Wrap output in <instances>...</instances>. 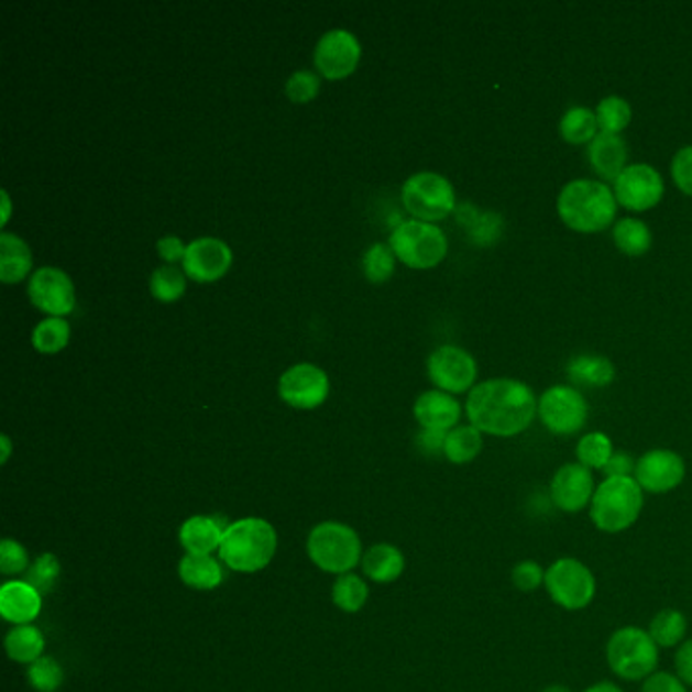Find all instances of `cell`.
Instances as JSON below:
<instances>
[{
  "instance_id": "cell-1",
  "label": "cell",
  "mask_w": 692,
  "mask_h": 692,
  "mask_svg": "<svg viewBox=\"0 0 692 692\" xmlns=\"http://www.w3.org/2000/svg\"><path fill=\"white\" fill-rule=\"evenodd\" d=\"M465 413L482 435L509 439L530 429L538 417V398L520 380H485L473 386Z\"/></svg>"
},
{
  "instance_id": "cell-2",
  "label": "cell",
  "mask_w": 692,
  "mask_h": 692,
  "mask_svg": "<svg viewBox=\"0 0 692 692\" xmlns=\"http://www.w3.org/2000/svg\"><path fill=\"white\" fill-rule=\"evenodd\" d=\"M561 222L579 234H600L615 220L614 189L600 179H575L564 185L557 197Z\"/></svg>"
},
{
  "instance_id": "cell-3",
  "label": "cell",
  "mask_w": 692,
  "mask_h": 692,
  "mask_svg": "<svg viewBox=\"0 0 692 692\" xmlns=\"http://www.w3.org/2000/svg\"><path fill=\"white\" fill-rule=\"evenodd\" d=\"M644 490L634 477H603L589 506V518L603 535H622L640 520Z\"/></svg>"
},
{
  "instance_id": "cell-4",
  "label": "cell",
  "mask_w": 692,
  "mask_h": 692,
  "mask_svg": "<svg viewBox=\"0 0 692 692\" xmlns=\"http://www.w3.org/2000/svg\"><path fill=\"white\" fill-rule=\"evenodd\" d=\"M276 552L275 528L261 518H246L223 530L220 557L238 573H256L273 561Z\"/></svg>"
},
{
  "instance_id": "cell-5",
  "label": "cell",
  "mask_w": 692,
  "mask_h": 692,
  "mask_svg": "<svg viewBox=\"0 0 692 692\" xmlns=\"http://www.w3.org/2000/svg\"><path fill=\"white\" fill-rule=\"evenodd\" d=\"M605 662L617 679L644 682L658 670L660 648L653 644L648 629L619 627L605 644Z\"/></svg>"
},
{
  "instance_id": "cell-6",
  "label": "cell",
  "mask_w": 692,
  "mask_h": 692,
  "mask_svg": "<svg viewBox=\"0 0 692 692\" xmlns=\"http://www.w3.org/2000/svg\"><path fill=\"white\" fill-rule=\"evenodd\" d=\"M550 601L564 612H583L597 595V579L587 564L575 557L550 562L545 576Z\"/></svg>"
},
{
  "instance_id": "cell-7",
  "label": "cell",
  "mask_w": 692,
  "mask_h": 692,
  "mask_svg": "<svg viewBox=\"0 0 692 692\" xmlns=\"http://www.w3.org/2000/svg\"><path fill=\"white\" fill-rule=\"evenodd\" d=\"M388 244L398 261L418 271H427L441 264L449 250L447 235L439 226L418 220L398 223L391 234Z\"/></svg>"
},
{
  "instance_id": "cell-8",
  "label": "cell",
  "mask_w": 692,
  "mask_h": 692,
  "mask_svg": "<svg viewBox=\"0 0 692 692\" xmlns=\"http://www.w3.org/2000/svg\"><path fill=\"white\" fill-rule=\"evenodd\" d=\"M403 204L418 222H441L455 211V189L451 182L432 171L415 173L403 185Z\"/></svg>"
},
{
  "instance_id": "cell-9",
  "label": "cell",
  "mask_w": 692,
  "mask_h": 692,
  "mask_svg": "<svg viewBox=\"0 0 692 692\" xmlns=\"http://www.w3.org/2000/svg\"><path fill=\"white\" fill-rule=\"evenodd\" d=\"M307 550L311 561L327 573H345L353 569L360 554L362 545L353 528L340 523H323L315 526L307 540Z\"/></svg>"
},
{
  "instance_id": "cell-10",
  "label": "cell",
  "mask_w": 692,
  "mask_h": 692,
  "mask_svg": "<svg viewBox=\"0 0 692 692\" xmlns=\"http://www.w3.org/2000/svg\"><path fill=\"white\" fill-rule=\"evenodd\" d=\"M538 418L547 431L571 437L587 425L589 405L575 386L557 384L538 398Z\"/></svg>"
},
{
  "instance_id": "cell-11",
  "label": "cell",
  "mask_w": 692,
  "mask_h": 692,
  "mask_svg": "<svg viewBox=\"0 0 692 692\" xmlns=\"http://www.w3.org/2000/svg\"><path fill=\"white\" fill-rule=\"evenodd\" d=\"M614 196L617 206L629 211H648L656 208L664 197V179L648 163H631L614 182Z\"/></svg>"
},
{
  "instance_id": "cell-12",
  "label": "cell",
  "mask_w": 692,
  "mask_h": 692,
  "mask_svg": "<svg viewBox=\"0 0 692 692\" xmlns=\"http://www.w3.org/2000/svg\"><path fill=\"white\" fill-rule=\"evenodd\" d=\"M427 372L432 384L443 393H471L477 378V364L468 350L458 345H441L429 355Z\"/></svg>"
},
{
  "instance_id": "cell-13",
  "label": "cell",
  "mask_w": 692,
  "mask_h": 692,
  "mask_svg": "<svg viewBox=\"0 0 692 692\" xmlns=\"http://www.w3.org/2000/svg\"><path fill=\"white\" fill-rule=\"evenodd\" d=\"M686 477V463L672 449H650L636 461L634 480L638 482L644 494L664 496L674 492Z\"/></svg>"
},
{
  "instance_id": "cell-14",
  "label": "cell",
  "mask_w": 692,
  "mask_h": 692,
  "mask_svg": "<svg viewBox=\"0 0 692 692\" xmlns=\"http://www.w3.org/2000/svg\"><path fill=\"white\" fill-rule=\"evenodd\" d=\"M597 490L593 471L581 463H564L554 471L549 485L552 506L564 514H579L591 506L593 494Z\"/></svg>"
},
{
  "instance_id": "cell-15",
  "label": "cell",
  "mask_w": 692,
  "mask_h": 692,
  "mask_svg": "<svg viewBox=\"0 0 692 692\" xmlns=\"http://www.w3.org/2000/svg\"><path fill=\"white\" fill-rule=\"evenodd\" d=\"M29 299L50 317H64L76 307V288L72 278L53 266H43L29 278Z\"/></svg>"
},
{
  "instance_id": "cell-16",
  "label": "cell",
  "mask_w": 692,
  "mask_h": 692,
  "mask_svg": "<svg viewBox=\"0 0 692 692\" xmlns=\"http://www.w3.org/2000/svg\"><path fill=\"white\" fill-rule=\"evenodd\" d=\"M360 57L362 47L355 35L345 29H333L317 43L314 62L323 78L341 79L353 74Z\"/></svg>"
},
{
  "instance_id": "cell-17",
  "label": "cell",
  "mask_w": 692,
  "mask_h": 692,
  "mask_svg": "<svg viewBox=\"0 0 692 692\" xmlns=\"http://www.w3.org/2000/svg\"><path fill=\"white\" fill-rule=\"evenodd\" d=\"M281 398L300 410H309L326 403L329 378L321 367L314 364H297L288 367L278 382Z\"/></svg>"
},
{
  "instance_id": "cell-18",
  "label": "cell",
  "mask_w": 692,
  "mask_h": 692,
  "mask_svg": "<svg viewBox=\"0 0 692 692\" xmlns=\"http://www.w3.org/2000/svg\"><path fill=\"white\" fill-rule=\"evenodd\" d=\"M232 266V250L218 238H197L187 244L184 273L197 283H213Z\"/></svg>"
},
{
  "instance_id": "cell-19",
  "label": "cell",
  "mask_w": 692,
  "mask_h": 692,
  "mask_svg": "<svg viewBox=\"0 0 692 692\" xmlns=\"http://www.w3.org/2000/svg\"><path fill=\"white\" fill-rule=\"evenodd\" d=\"M627 144L622 134H605L600 132L591 143L587 144L589 165L593 173L605 182L614 184L615 179L624 173L627 167Z\"/></svg>"
},
{
  "instance_id": "cell-20",
  "label": "cell",
  "mask_w": 692,
  "mask_h": 692,
  "mask_svg": "<svg viewBox=\"0 0 692 692\" xmlns=\"http://www.w3.org/2000/svg\"><path fill=\"white\" fill-rule=\"evenodd\" d=\"M415 418L422 429L449 432L459 427L461 405L453 398V394L429 391L418 396L415 403Z\"/></svg>"
},
{
  "instance_id": "cell-21",
  "label": "cell",
  "mask_w": 692,
  "mask_h": 692,
  "mask_svg": "<svg viewBox=\"0 0 692 692\" xmlns=\"http://www.w3.org/2000/svg\"><path fill=\"white\" fill-rule=\"evenodd\" d=\"M41 612V595L26 581H11L0 589V614L17 626L31 624Z\"/></svg>"
},
{
  "instance_id": "cell-22",
  "label": "cell",
  "mask_w": 692,
  "mask_h": 692,
  "mask_svg": "<svg viewBox=\"0 0 692 692\" xmlns=\"http://www.w3.org/2000/svg\"><path fill=\"white\" fill-rule=\"evenodd\" d=\"M179 538L187 554L209 557L213 550L222 547L223 532L218 520L208 516H194L182 526Z\"/></svg>"
},
{
  "instance_id": "cell-23",
  "label": "cell",
  "mask_w": 692,
  "mask_h": 692,
  "mask_svg": "<svg viewBox=\"0 0 692 692\" xmlns=\"http://www.w3.org/2000/svg\"><path fill=\"white\" fill-rule=\"evenodd\" d=\"M33 264V254L25 240L11 232L0 234V281L11 285L23 281Z\"/></svg>"
},
{
  "instance_id": "cell-24",
  "label": "cell",
  "mask_w": 692,
  "mask_h": 692,
  "mask_svg": "<svg viewBox=\"0 0 692 692\" xmlns=\"http://www.w3.org/2000/svg\"><path fill=\"white\" fill-rule=\"evenodd\" d=\"M648 634L660 650H677L689 638V619L679 609L667 607L650 619Z\"/></svg>"
},
{
  "instance_id": "cell-25",
  "label": "cell",
  "mask_w": 692,
  "mask_h": 692,
  "mask_svg": "<svg viewBox=\"0 0 692 692\" xmlns=\"http://www.w3.org/2000/svg\"><path fill=\"white\" fill-rule=\"evenodd\" d=\"M405 554L393 545H376L364 557V573L376 583H393L405 573Z\"/></svg>"
},
{
  "instance_id": "cell-26",
  "label": "cell",
  "mask_w": 692,
  "mask_h": 692,
  "mask_svg": "<svg viewBox=\"0 0 692 692\" xmlns=\"http://www.w3.org/2000/svg\"><path fill=\"white\" fill-rule=\"evenodd\" d=\"M569 378L575 384L603 388L612 384L615 378V367L607 358L595 355V353H583L576 355L569 364Z\"/></svg>"
},
{
  "instance_id": "cell-27",
  "label": "cell",
  "mask_w": 692,
  "mask_h": 692,
  "mask_svg": "<svg viewBox=\"0 0 692 692\" xmlns=\"http://www.w3.org/2000/svg\"><path fill=\"white\" fill-rule=\"evenodd\" d=\"M482 449H484V435L473 425H459L447 432L443 455L455 465H465L473 459H477Z\"/></svg>"
},
{
  "instance_id": "cell-28",
  "label": "cell",
  "mask_w": 692,
  "mask_h": 692,
  "mask_svg": "<svg viewBox=\"0 0 692 692\" xmlns=\"http://www.w3.org/2000/svg\"><path fill=\"white\" fill-rule=\"evenodd\" d=\"M559 132L564 143L576 144V146L591 143L600 134L595 110H591L587 106L569 108L559 122Z\"/></svg>"
},
{
  "instance_id": "cell-29",
  "label": "cell",
  "mask_w": 692,
  "mask_h": 692,
  "mask_svg": "<svg viewBox=\"0 0 692 692\" xmlns=\"http://www.w3.org/2000/svg\"><path fill=\"white\" fill-rule=\"evenodd\" d=\"M615 249L626 256H644L652 249V230L638 218H624L614 223Z\"/></svg>"
},
{
  "instance_id": "cell-30",
  "label": "cell",
  "mask_w": 692,
  "mask_h": 692,
  "mask_svg": "<svg viewBox=\"0 0 692 692\" xmlns=\"http://www.w3.org/2000/svg\"><path fill=\"white\" fill-rule=\"evenodd\" d=\"M179 576L187 587L197 591H211L222 583V567L211 557H196L187 554L179 564Z\"/></svg>"
},
{
  "instance_id": "cell-31",
  "label": "cell",
  "mask_w": 692,
  "mask_h": 692,
  "mask_svg": "<svg viewBox=\"0 0 692 692\" xmlns=\"http://www.w3.org/2000/svg\"><path fill=\"white\" fill-rule=\"evenodd\" d=\"M614 441L605 432L593 431L583 435L576 443V463H581L589 471H603L614 458Z\"/></svg>"
},
{
  "instance_id": "cell-32",
  "label": "cell",
  "mask_w": 692,
  "mask_h": 692,
  "mask_svg": "<svg viewBox=\"0 0 692 692\" xmlns=\"http://www.w3.org/2000/svg\"><path fill=\"white\" fill-rule=\"evenodd\" d=\"M7 652L13 658L14 662H37L41 652L45 648V640L41 636L40 629L33 626H17L9 631L7 636Z\"/></svg>"
},
{
  "instance_id": "cell-33",
  "label": "cell",
  "mask_w": 692,
  "mask_h": 692,
  "mask_svg": "<svg viewBox=\"0 0 692 692\" xmlns=\"http://www.w3.org/2000/svg\"><path fill=\"white\" fill-rule=\"evenodd\" d=\"M595 117H597L600 132L622 134V131H626L627 124L631 122V106L626 98L614 94L601 100L595 108Z\"/></svg>"
},
{
  "instance_id": "cell-34",
  "label": "cell",
  "mask_w": 692,
  "mask_h": 692,
  "mask_svg": "<svg viewBox=\"0 0 692 692\" xmlns=\"http://www.w3.org/2000/svg\"><path fill=\"white\" fill-rule=\"evenodd\" d=\"M72 336V329L66 319L62 317H47L43 319L40 326L33 329V348L41 353H57L62 352L69 341Z\"/></svg>"
},
{
  "instance_id": "cell-35",
  "label": "cell",
  "mask_w": 692,
  "mask_h": 692,
  "mask_svg": "<svg viewBox=\"0 0 692 692\" xmlns=\"http://www.w3.org/2000/svg\"><path fill=\"white\" fill-rule=\"evenodd\" d=\"M459 222L465 223L471 238L482 246L494 242L502 230V218L497 213H480L471 206L459 208Z\"/></svg>"
},
{
  "instance_id": "cell-36",
  "label": "cell",
  "mask_w": 692,
  "mask_h": 692,
  "mask_svg": "<svg viewBox=\"0 0 692 692\" xmlns=\"http://www.w3.org/2000/svg\"><path fill=\"white\" fill-rule=\"evenodd\" d=\"M185 285L187 283H185L184 271H179L173 264H165V266H158L157 271L151 275L149 288L153 297L161 303H173L184 297Z\"/></svg>"
},
{
  "instance_id": "cell-37",
  "label": "cell",
  "mask_w": 692,
  "mask_h": 692,
  "mask_svg": "<svg viewBox=\"0 0 692 692\" xmlns=\"http://www.w3.org/2000/svg\"><path fill=\"white\" fill-rule=\"evenodd\" d=\"M367 600L366 583L358 575H341L333 585V603L343 609L355 614L364 607Z\"/></svg>"
},
{
  "instance_id": "cell-38",
  "label": "cell",
  "mask_w": 692,
  "mask_h": 692,
  "mask_svg": "<svg viewBox=\"0 0 692 692\" xmlns=\"http://www.w3.org/2000/svg\"><path fill=\"white\" fill-rule=\"evenodd\" d=\"M394 252L388 244H372L366 250L362 264L370 283H384L394 273Z\"/></svg>"
},
{
  "instance_id": "cell-39",
  "label": "cell",
  "mask_w": 692,
  "mask_h": 692,
  "mask_svg": "<svg viewBox=\"0 0 692 692\" xmlns=\"http://www.w3.org/2000/svg\"><path fill=\"white\" fill-rule=\"evenodd\" d=\"M29 682L40 692H55L64 684V668L50 656H41L29 668Z\"/></svg>"
},
{
  "instance_id": "cell-40",
  "label": "cell",
  "mask_w": 692,
  "mask_h": 692,
  "mask_svg": "<svg viewBox=\"0 0 692 692\" xmlns=\"http://www.w3.org/2000/svg\"><path fill=\"white\" fill-rule=\"evenodd\" d=\"M545 576H547V569L532 559L516 562L509 573L512 585L520 593H535L538 589L545 587Z\"/></svg>"
},
{
  "instance_id": "cell-41",
  "label": "cell",
  "mask_w": 692,
  "mask_h": 692,
  "mask_svg": "<svg viewBox=\"0 0 692 692\" xmlns=\"http://www.w3.org/2000/svg\"><path fill=\"white\" fill-rule=\"evenodd\" d=\"M59 573H62V564L57 561V557L55 554H43L29 569L26 583L37 589L40 593H50L55 587Z\"/></svg>"
},
{
  "instance_id": "cell-42",
  "label": "cell",
  "mask_w": 692,
  "mask_h": 692,
  "mask_svg": "<svg viewBox=\"0 0 692 692\" xmlns=\"http://www.w3.org/2000/svg\"><path fill=\"white\" fill-rule=\"evenodd\" d=\"M319 88H321L319 76L314 74V72H309V69L295 72V74L287 79L288 100H290V102H297V105L311 102L315 96L319 94Z\"/></svg>"
},
{
  "instance_id": "cell-43",
  "label": "cell",
  "mask_w": 692,
  "mask_h": 692,
  "mask_svg": "<svg viewBox=\"0 0 692 692\" xmlns=\"http://www.w3.org/2000/svg\"><path fill=\"white\" fill-rule=\"evenodd\" d=\"M670 175L684 196L692 197V144L682 146L672 157Z\"/></svg>"
},
{
  "instance_id": "cell-44",
  "label": "cell",
  "mask_w": 692,
  "mask_h": 692,
  "mask_svg": "<svg viewBox=\"0 0 692 692\" xmlns=\"http://www.w3.org/2000/svg\"><path fill=\"white\" fill-rule=\"evenodd\" d=\"M26 564H29L26 550L14 540H2V545H0V571L4 575H17V573L25 571Z\"/></svg>"
},
{
  "instance_id": "cell-45",
  "label": "cell",
  "mask_w": 692,
  "mask_h": 692,
  "mask_svg": "<svg viewBox=\"0 0 692 692\" xmlns=\"http://www.w3.org/2000/svg\"><path fill=\"white\" fill-rule=\"evenodd\" d=\"M640 692H689V686L674 672L656 670L641 682Z\"/></svg>"
},
{
  "instance_id": "cell-46",
  "label": "cell",
  "mask_w": 692,
  "mask_h": 692,
  "mask_svg": "<svg viewBox=\"0 0 692 692\" xmlns=\"http://www.w3.org/2000/svg\"><path fill=\"white\" fill-rule=\"evenodd\" d=\"M674 674L692 689V638L680 644L674 653Z\"/></svg>"
},
{
  "instance_id": "cell-47",
  "label": "cell",
  "mask_w": 692,
  "mask_h": 692,
  "mask_svg": "<svg viewBox=\"0 0 692 692\" xmlns=\"http://www.w3.org/2000/svg\"><path fill=\"white\" fill-rule=\"evenodd\" d=\"M636 461L629 453L624 451H615L614 458L609 459V463L605 465V470L601 471L605 477H634L636 471Z\"/></svg>"
},
{
  "instance_id": "cell-48",
  "label": "cell",
  "mask_w": 692,
  "mask_h": 692,
  "mask_svg": "<svg viewBox=\"0 0 692 692\" xmlns=\"http://www.w3.org/2000/svg\"><path fill=\"white\" fill-rule=\"evenodd\" d=\"M157 252L163 261L173 264V262L184 261L187 246H185L182 238H177V235H165V238H161L157 242Z\"/></svg>"
},
{
  "instance_id": "cell-49",
  "label": "cell",
  "mask_w": 692,
  "mask_h": 692,
  "mask_svg": "<svg viewBox=\"0 0 692 692\" xmlns=\"http://www.w3.org/2000/svg\"><path fill=\"white\" fill-rule=\"evenodd\" d=\"M444 439H447V432L422 429L417 437L418 449L427 455H439L443 453Z\"/></svg>"
},
{
  "instance_id": "cell-50",
  "label": "cell",
  "mask_w": 692,
  "mask_h": 692,
  "mask_svg": "<svg viewBox=\"0 0 692 692\" xmlns=\"http://www.w3.org/2000/svg\"><path fill=\"white\" fill-rule=\"evenodd\" d=\"M583 692H624V689L619 684L612 682V680H600L595 684H589Z\"/></svg>"
},
{
  "instance_id": "cell-51",
  "label": "cell",
  "mask_w": 692,
  "mask_h": 692,
  "mask_svg": "<svg viewBox=\"0 0 692 692\" xmlns=\"http://www.w3.org/2000/svg\"><path fill=\"white\" fill-rule=\"evenodd\" d=\"M0 443H2V458H0V461L7 463L9 455H11V441H9L7 435H2V437H0Z\"/></svg>"
},
{
  "instance_id": "cell-52",
  "label": "cell",
  "mask_w": 692,
  "mask_h": 692,
  "mask_svg": "<svg viewBox=\"0 0 692 692\" xmlns=\"http://www.w3.org/2000/svg\"><path fill=\"white\" fill-rule=\"evenodd\" d=\"M2 201H4V213H2V222L7 223V220H9V213H11V199H9V194H7V191H2Z\"/></svg>"
},
{
  "instance_id": "cell-53",
  "label": "cell",
  "mask_w": 692,
  "mask_h": 692,
  "mask_svg": "<svg viewBox=\"0 0 692 692\" xmlns=\"http://www.w3.org/2000/svg\"><path fill=\"white\" fill-rule=\"evenodd\" d=\"M540 692H573L567 684H549V686H545Z\"/></svg>"
}]
</instances>
